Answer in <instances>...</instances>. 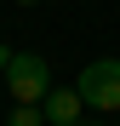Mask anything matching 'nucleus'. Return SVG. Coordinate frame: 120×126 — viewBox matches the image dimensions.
<instances>
[{
  "label": "nucleus",
  "mask_w": 120,
  "mask_h": 126,
  "mask_svg": "<svg viewBox=\"0 0 120 126\" xmlns=\"http://www.w3.org/2000/svg\"><path fill=\"white\" fill-rule=\"evenodd\" d=\"M6 86H12L17 103H40V97L52 92V63L40 57V52H12V63H6Z\"/></svg>",
  "instance_id": "nucleus-2"
},
{
  "label": "nucleus",
  "mask_w": 120,
  "mask_h": 126,
  "mask_svg": "<svg viewBox=\"0 0 120 126\" xmlns=\"http://www.w3.org/2000/svg\"><path fill=\"white\" fill-rule=\"evenodd\" d=\"M40 115H46L52 126H74L80 115H86V97H80L74 86H52L46 97H40Z\"/></svg>",
  "instance_id": "nucleus-3"
},
{
  "label": "nucleus",
  "mask_w": 120,
  "mask_h": 126,
  "mask_svg": "<svg viewBox=\"0 0 120 126\" xmlns=\"http://www.w3.org/2000/svg\"><path fill=\"white\" fill-rule=\"evenodd\" d=\"M6 63H12V46H0V75H6Z\"/></svg>",
  "instance_id": "nucleus-5"
},
{
  "label": "nucleus",
  "mask_w": 120,
  "mask_h": 126,
  "mask_svg": "<svg viewBox=\"0 0 120 126\" xmlns=\"http://www.w3.org/2000/svg\"><path fill=\"white\" fill-rule=\"evenodd\" d=\"M74 126H97V120H86V115H80V120H74Z\"/></svg>",
  "instance_id": "nucleus-6"
},
{
  "label": "nucleus",
  "mask_w": 120,
  "mask_h": 126,
  "mask_svg": "<svg viewBox=\"0 0 120 126\" xmlns=\"http://www.w3.org/2000/svg\"><path fill=\"white\" fill-rule=\"evenodd\" d=\"M17 6H40V0H17Z\"/></svg>",
  "instance_id": "nucleus-7"
},
{
  "label": "nucleus",
  "mask_w": 120,
  "mask_h": 126,
  "mask_svg": "<svg viewBox=\"0 0 120 126\" xmlns=\"http://www.w3.org/2000/svg\"><path fill=\"white\" fill-rule=\"evenodd\" d=\"M40 120H46V115H40V103H17L6 126H40Z\"/></svg>",
  "instance_id": "nucleus-4"
},
{
  "label": "nucleus",
  "mask_w": 120,
  "mask_h": 126,
  "mask_svg": "<svg viewBox=\"0 0 120 126\" xmlns=\"http://www.w3.org/2000/svg\"><path fill=\"white\" fill-rule=\"evenodd\" d=\"M74 92L86 97V109H109V115H120V57H92L86 69H80Z\"/></svg>",
  "instance_id": "nucleus-1"
}]
</instances>
